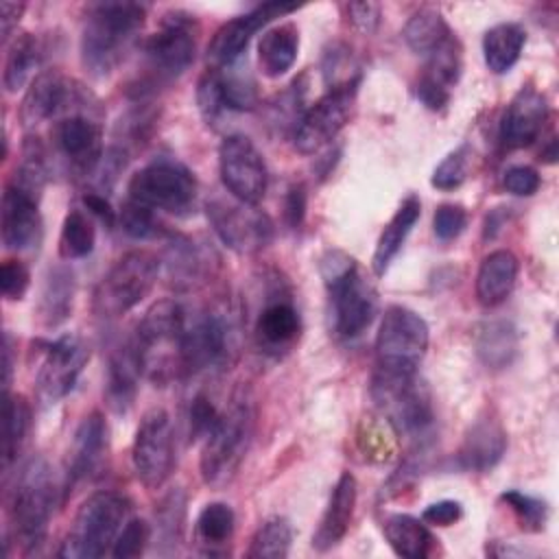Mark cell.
I'll return each mask as SVG.
<instances>
[{
    "label": "cell",
    "mask_w": 559,
    "mask_h": 559,
    "mask_svg": "<svg viewBox=\"0 0 559 559\" xmlns=\"http://www.w3.org/2000/svg\"><path fill=\"white\" fill-rule=\"evenodd\" d=\"M347 17L352 22L354 28H358L360 33H373L380 24V4L376 2H349L345 4Z\"/></svg>",
    "instance_id": "11a10c76"
},
{
    "label": "cell",
    "mask_w": 559,
    "mask_h": 559,
    "mask_svg": "<svg viewBox=\"0 0 559 559\" xmlns=\"http://www.w3.org/2000/svg\"><path fill=\"white\" fill-rule=\"evenodd\" d=\"M131 463L135 478L146 489H159L170 478L177 463L175 430L164 408H151L142 415L131 448Z\"/></svg>",
    "instance_id": "9a60e30c"
},
{
    "label": "cell",
    "mask_w": 559,
    "mask_h": 559,
    "mask_svg": "<svg viewBox=\"0 0 559 559\" xmlns=\"http://www.w3.org/2000/svg\"><path fill=\"white\" fill-rule=\"evenodd\" d=\"M502 186L507 192H511L515 197H533L542 186V177L533 166L518 164V166H509L504 170Z\"/></svg>",
    "instance_id": "f5cc1de1"
},
{
    "label": "cell",
    "mask_w": 559,
    "mask_h": 559,
    "mask_svg": "<svg viewBox=\"0 0 559 559\" xmlns=\"http://www.w3.org/2000/svg\"><path fill=\"white\" fill-rule=\"evenodd\" d=\"M221 411L214 406V402L205 393H197L190 400L188 408V435L192 441L205 439L207 432L214 428Z\"/></svg>",
    "instance_id": "681fc988"
},
{
    "label": "cell",
    "mask_w": 559,
    "mask_h": 559,
    "mask_svg": "<svg viewBox=\"0 0 559 559\" xmlns=\"http://www.w3.org/2000/svg\"><path fill=\"white\" fill-rule=\"evenodd\" d=\"M162 260L146 251L133 249L120 255L94 288V312L100 319H118L133 310L157 284Z\"/></svg>",
    "instance_id": "ba28073f"
},
{
    "label": "cell",
    "mask_w": 559,
    "mask_h": 559,
    "mask_svg": "<svg viewBox=\"0 0 559 559\" xmlns=\"http://www.w3.org/2000/svg\"><path fill=\"white\" fill-rule=\"evenodd\" d=\"M330 304V325L338 338H358L376 319L378 293L358 262L341 251L330 249L319 260Z\"/></svg>",
    "instance_id": "6da1fadb"
},
{
    "label": "cell",
    "mask_w": 559,
    "mask_h": 559,
    "mask_svg": "<svg viewBox=\"0 0 559 559\" xmlns=\"http://www.w3.org/2000/svg\"><path fill=\"white\" fill-rule=\"evenodd\" d=\"M255 430V406L245 389L231 395V402L221 411L214 428L203 439L201 450V478L205 485L221 489L229 485L253 441Z\"/></svg>",
    "instance_id": "277c9868"
},
{
    "label": "cell",
    "mask_w": 559,
    "mask_h": 559,
    "mask_svg": "<svg viewBox=\"0 0 559 559\" xmlns=\"http://www.w3.org/2000/svg\"><path fill=\"white\" fill-rule=\"evenodd\" d=\"M236 349L234 317L223 310H207L186 325L181 338V376H197L223 369Z\"/></svg>",
    "instance_id": "4fadbf2b"
},
{
    "label": "cell",
    "mask_w": 559,
    "mask_h": 559,
    "mask_svg": "<svg viewBox=\"0 0 559 559\" xmlns=\"http://www.w3.org/2000/svg\"><path fill=\"white\" fill-rule=\"evenodd\" d=\"M293 526L286 518L273 515L264 520L251 537L247 557L251 559H284L290 552Z\"/></svg>",
    "instance_id": "b9f144b4"
},
{
    "label": "cell",
    "mask_w": 559,
    "mask_h": 559,
    "mask_svg": "<svg viewBox=\"0 0 559 559\" xmlns=\"http://www.w3.org/2000/svg\"><path fill=\"white\" fill-rule=\"evenodd\" d=\"M507 452V432L491 415L478 417L459 448V465L469 472H489Z\"/></svg>",
    "instance_id": "484cf974"
},
{
    "label": "cell",
    "mask_w": 559,
    "mask_h": 559,
    "mask_svg": "<svg viewBox=\"0 0 559 559\" xmlns=\"http://www.w3.org/2000/svg\"><path fill=\"white\" fill-rule=\"evenodd\" d=\"M463 518V504L459 500H439L424 509L421 520L432 526H452Z\"/></svg>",
    "instance_id": "db71d44e"
},
{
    "label": "cell",
    "mask_w": 559,
    "mask_h": 559,
    "mask_svg": "<svg viewBox=\"0 0 559 559\" xmlns=\"http://www.w3.org/2000/svg\"><path fill=\"white\" fill-rule=\"evenodd\" d=\"M467 227V212L456 203H441L432 216V231L439 240L448 242L463 234Z\"/></svg>",
    "instance_id": "f907efd6"
},
{
    "label": "cell",
    "mask_w": 559,
    "mask_h": 559,
    "mask_svg": "<svg viewBox=\"0 0 559 559\" xmlns=\"http://www.w3.org/2000/svg\"><path fill=\"white\" fill-rule=\"evenodd\" d=\"M430 341L428 323L406 306H389L376 334V369L419 373Z\"/></svg>",
    "instance_id": "8fae6325"
},
{
    "label": "cell",
    "mask_w": 559,
    "mask_h": 559,
    "mask_svg": "<svg viewBox=\"0 0 559 559\" xmlns=\"http://www.w3.org/2000/svg\"><path fill=\"white\" fill-rule=\"evenodd\" d=\"M118 223H120L122 231L135 240H151V238H157L164 234V227L157 221L155 212L146 205L131 201V199H127V203L120 207Z\"/></svg>",
    "instance_id": "bcb514c9"
},
{
    "label": "cell",
    "mask_w": 559,
    "mask_h": 559,
    "mask_svg": "<svg viewBox=\"0 0 559 559\" xmlns=\"http://www.w3.org/2000/svg\"><path fill=\"white\" fill-rule=\"evenodd\" d=\"M146 7L138 2H96L81 28V61L94 76L111 74L144 26Z\"/></svg>",
    "instance_id": "7a4b0ae2"
},
{
    "label": "cell",
    "mask_w": 559,
    "mask_h": 559,
    "mask_svg": "<svg viewBox=\"0 0 559 559\" xmlns=\"http://www.w3.org/2000/svg\"><path fill=\"white\" fill-rule=\"evenodd\" d=\"M463 70L461 44L452 35L435 52L428 55V63L415 83L417 100L430 111H439L450 103L452 87L459 83Z\"/></svg>",
    "instance_id": "603a6c76"
},
{
    "label": "cell",
    "mask_w": 559,
    "mask_h": 559,
    "mask_svg": "<svg viewBox=\"0 0 559 559\" xmlns=\"http://www.w3.org/2000/svg\"><path fill=\"white\" fill-rule=\"evenodd\" d=\"M140 376H142V369L135 356L133 341L127 338L122 345L114 347L107 358L105 397L116 413H127L133 406Z\"/></svg>",
    "instance_id": "f1b7e54d"
},
{
    "label": "cell",
    "mask_w": 559,
    "mask_h": 559,
    "mask_svg": "<svg viewBox=\"0 0 559 559\" xmlns=\"http://www.w3.org/2000/svg\"><path fill=\"white\" fill-rule=\"evenodd\" d=\"M199 44V20L197 15L175 9L168 11L159 28L144 41L142 52L146 61L144 81L148 87H157L162 83H170L179 79L197 57Z\"/></svg>",
    "instance_id": "9c48e42d"
},
{
    "label": "cell",
    "mask_w": 559,
    "mask_h": 559,
    "mask_svg": "<svg viewBox=\"0 0 559 559\" xmlns=\"http://www.w3.org/2000/svg\"><path fill=\"white\" fill-rule=\"evenodd\" d=\"M454 33L450 31L443 15L435 9H419L408 17V22L402 28V37L406 46L415 55L428 57L435 52L443 41H448Z\"/></svg>",
    "instance_id": "f35d334b"
},
{
    "label": "cell",
    "mask_w": 559,
    "mask_h": 559,
    "mask_svg": "<svg viewBox=\"0 0 559 559\" xmlns=\"http://www.w3.org/2000/svg\"><path fill=\"white\" fill-rule=\"evenodd\" d=\"M24 9H26L24 2H2V17H0L2 44H7L13 37V31L17 28V22H20Z\"/></svg>",
    "instance_id": "680465c9"
},
{
    "label": "cell",
    "mask_w": 559,
    "mask_h": 559,
    "mask_svg": "<svg viewBox=\"0 0 559 559\" xmlns=\"http://www.w3.org/2000/svg\"><path fill=\"white\" fill-rule=\"evenodd\" d=\"M31 286V273L28 266L22 260H4L0 269V290L7 301H20L24 299L26 290Z\"/></svg>",
    "instance_id": "816d5d0a"
},
{
    "label": "cell",
    "mask_w": 559,
    "mask_h": 559,
    "mask_svg": "<svg viewBox=\"0 0 559 559\" xmlns=\"http://www.w3.org/2000/svg\"><path fill=\"white\" fill-rule=\"evenodd\" d=\"M297 52H299V28L293 22L277 24L264 31V35L260 37V44H258L260 70L269 79H277L293 68V63L297 61Z\"/></svg>",
    "instance_id": "836d02e7"
},
{
    "label": "cell",
    "mask_w": 559,
    "mask_h": 559,
    "mask_svg": "<svg viewBox=\"0 0 559 559\" xmlns=\"http://www.w3.org/2000/svg\"><path fill=\"white\" fill-rule=\"evenodd\" d=\"M207 221L221 242L236 253H255L273 240V221L258 205L214 197L205 205Z\"/></svg>",
    "instance_id": "2e32d148"
},
{
    "label": "cell",
    "mask_w": 559,
    "mask_h": 559,
    "mask_svg": "<svg viewBox=\"0 0 559 559\" xmlns=\"http://www.w3.org/2000/svg\"><path fill=\"white\" fill-rule=\"evenodd\" d=\"M382 533L397 557L404 559H424L435 548V535L426 528L424 522L408 513H393L384 520Z\"/></svg>",
    "instance_id": "e575fe53"
},
{
    "label": "cell",
    "mask_w": 559,
    "mask_h": 559,
    "mask_svg": "<svg viewBox=\"0 0 559 559\" xmlns=\"http://www.w3.org/2000/svg\"><path fill=\"white\" fill-rule=\"evenodd\" d=\"M96 227L81 210H70L59 234V255L63 260H81L94 251Z\"/></svg>",
    "instance_id": "7bdbcfd3"
},
{
    "label": "cell",
    "mask_w": 559,
    "mask_h": 559,
    "mask_svg": "<svg viewBox=\"0 0 559 559\" xmlns=\"http://www.w3.org/2000/svg\"><path fill=\"white\" fill-rule=\"evenodd\" d=\"M96 105V96L83 83L66 76L61 70H44L31 81L20 103V122L26 129H35L41 122L59 120L74 111L100 114Z\"/></svg>",
    "instance_id": "7c38bea8"
},
{
    "label": "cell",
    "mask_w": 559,
    "mask_h": 559,
    "mask_svg": "<svg viewBox=\"0 0 559 559\" xmlns=\"http://www.w3.org/2000/svg\"><path fill=\"white\" fill-rule=\"evenodd\" d=\"M253 332H255V341H258L260 349H264L266 354L280 356L282 352H286L295 345V341L301 332L299 312L286 299L271 301L260 310Z\"/></svg>",
    "instance_id": "83f0119b"
},
{
    "label": "cell",
    "mask_w": 559,
    "mask_h": 559,
    "mask_svg": "<svg viewBox=\"0 0 559 559\" xmlns=\"http://www.w3.org/2000/svg\"><path fill=\"white\" fill-rule=\"evenodd\" d=\"M83 205L87 207L90 214H94L96 218H100L105 225H114L116 218H118V214H116V210L111 207V203L107 201V197L100 194L98 190L85 192V194H83Z\"/></svg>",
    "instance_id": "6f0895ef"
},
{
    "label": "cell",
    "mask_w": 559,
    "mask_h": 559,
    "mask_svg": "<svg viewBox=\"0 0 559 559\" xmlns=\"http://www.w3.org/2000/svg\"><path fill=\"white\" fill-rule=\"evenodd\" d=\"M358 85L360 76L341 81L301 114L293 129V144L299 153L312 155L321 151L345 129L356 105Z\"/></svg>",
    "instance_id": "5bb4252c"
},
{
    "label": "cell",
    "mask_w": 559,
    "mask_h": 559,
    "mask_svg": "<svg viewBox=\"0 0 559 559\" xmlns=\"http://www.w3.org/2000/svg\"><path fill=\"white\" fill-rule=\"evenodd\" d=\"M129 511L131 502L118 491H96L87 496L59 546V557L98 559L111 552L118 533L129 520Z\"/></svg>",
    "instance_id": "8992f818"
},
{
    "label": "cell",
    "mask_w": 559,
    "mask_h": 559,
    "mask_svg": "<svg viewBox=\"0 0 559 559\" xmlns=\"http://www.w3.org/2000/svg\"><path fill=\"white\" fill-rule=\"evenodd\" d=\"M548 118V103L535 87H522L507 105L500 120V142L504 148L531 146Z\"/></svg>",
    "instance_id": "d4e9b609"
},
{
    "label": "cell",
    "mask_w": 559,
    "mask_h": 559,
    "mask_svg": "<svg viewBox=\"0 0 559 559\" xmlns=\"http://www.w3.org/2000/svg\"><path fill=\"white\" fill-rule=\"evenodd\" d=\"M518 258L509 249H496L483 258L476 275V297L485 308L500 306L518 280Z\"/></svg>",
    "instance_id": "4dcf8cb0"
},
{
    "label": "cell",
    "mask_w": 559,
    "mask_h": 559,
    "mask_svg": "<svg viewBox=\"0 0 559 559\" xmlns=\"http://www.w3.org/2000/svg\"><path fill=\"white\" fill-rule=\"evenodd\" d=\"M218 173L229 197L258 205L269 186V173L258 146L242 133L225 135L218 146Z\"/></svg>",
    "instance_id": "ac0fdd59"
},
{
    "label": "cell",
    "mask_w": 559,
    "mask_h": 559,
    "mask_svg": "<svg viewBox=\"0 0 559 559\" xmlns=\"http://www.w3.org/2000/svg\"><path fill=\"white\" fill-rule=\"evenodd\" d=\"M500 500L515 513V518H518L522 528L533 531V533L544 531V526L548 522V504H546V500L528 496V493H522L518 489L502 491Z\"/></svg>",
    "instance_id": "f6af8a7d"
},
{
    "label": "cell",
    "mask_w": 559,
    "mask_h": 559,
    "mask_svg": "<svg viewBox=\"0 0 559 559\" xmlns=\"http://www.w3.org/2000/svg\"><path fill=\"white\" fill-rule=\"evenodd\" d=\"M186 310L175 299L155 301L140 319L131 341L142 376L164 386L181 376V338Z\"/></svg>",
    "instance_id": "5b68a950"
},
{
    "label": "cell",
    "mask_w": 559,
    "mask_h": 559,
    "mask_svg": "<svg viewBox=\"0 0 559 559\" xmlns=\"http://www.w3.org/2000/svg\"><path fill=\"white\" fill-rule=\"evenodd\" d=\"M74 293H76V280L72 269L66 264L50 266L39 290V301H37L39 321L46 328H55L63 323L72 314Z\"/></svg>",
    "instance_id": "d6a6232c"
},
{
    "label": "cell",
    "mask_w": 559,
    "mask_h": 559,
    "mask_svg": "<svg viewBox=\"0 0 559 559\" xmlns=\"http://www.w3.org/2000/svg\"><path fill=\"white\" fill-rule=\"evenodd\" d=\"M2 367H4V393H9V384H11V376H13V338L9 332H4V341H2Z\"/></svg>",
    "instance_id": "91938a15"
},
{
    "label": "cell",
    "mask_w": 559,
    "mask_h": 559,
    "mask_svg": "<svg viewBox=\"0 0 559 559\" xmlns=\"http://www.w3.org/2000/svg\"><path fill=\"white\" fill-rule=\"evenodd\" d=\"M467 170H469V148L463 144V146L454 148L452 153H448L437 164V168L432 170L430 183H432V188L443 190V192L456 190L467 179Z\"/></svg>",
    "instance_id": "7dc6e473"
},
{
    "label": "cell",
    "mask_w": 559,
    "mask_h": 559,
    "mask_svg": "<svg viewBox=\"0 0 559 559\" xmlns=\"http://www.w3.org/2000/svg\"><path fill=\"white\" fill-rule=\"evenodd\" d=\"M87 360L90 347L79 334H63L48 343L35 380L39 402L50 406L63 400L74 389Z\"/></svg>",
    "instance_id": "ffe728a7"
},
{
    "label": "cell",
    "mask_w": 559,
    "mask_h": 559,
    "mask_svg": "<svg viewBox=\"0 0 559 559\" xmlns=\"http://www.w3.org/2000/svg\"><path fill=\"white\" fill-rule=\"evenodd\" d=\"M306 216V188L301 183H295L288 188L284 199V218L286 225L297 229Z\"/></svg>",
    "instance_id": "9f6ffc18"
},
{
    "label": "cell",
    "mask_w": 559,
    "mask_h": 559,
    "mask_svg": "<svg viewBox=\"0 0 559 559\" xmlns=\"http://www.w3.org/2000/svg\"><path fill=\"white\" fill-rule=\"evenodd\" d=\"M148 544H151L148 522L142 518H129L111 546V557L116 559L140 557Z\"/></svg>",
    "instance_id": "c3c4849f"
},
{
    "label": "cell",
    "mask_w": 559,
    "mask_h": 559,
    "mask_svg": "<svg viewBox=\"0 0 559 559\" xmlns=\"http://www.w3.org/2000/svg\"><path fill=\"white\" fill-rule=\"evenodd\" d=\"M234 528H236V515L231 507L225 502L205 504L194 524L197 542L207 548L205 550L207 555L214 552V548L225 546L234 537Z\"/></svg>",
    "instance_id": "60d3db41"
},
{
    "label": "cell",
    "mask_w": 559,
    "mask_h": 559,
    "mask_svg": "<svg viewBox=\"0 0 559 559\" xmlns=\"http://www.w3.org/2000/svg\"><path fill=\"white\" fill-rule=\"evenodd\" d=\"M31 426V408L22 395L4 393V474H9Z\"/></svg>",
    "instance_id": "ee69618b"
},
{
    "label": "cell",
    "mask_w": 559,
    "mask_h": 559,
    "mask_svg": "<svg viewBox=\"0 0 559 559\" xmlns=\"http://www.w3.org/2000/svg\"><path fill=\"white\" fill-rule=\"evenodd\" d=\"M129 199L151 207L153 212H168V214H190L197 194L199 181L194 173L170 157H157L142 166L127 186Z\"/></svg>",
    "instance_id": "30bf717a"
},
{
    "label": "cell",
    "mask_w": 559,
    "mask_h": 559,
    "mask_svg": "<svg viewBox=\"0 0 559 559\" xmlns=\"http://www.w3.org/2000/svg\"><path fill=\"white\" fill-rule=\"evenodd\" d=\"M524 44H526V33L520 24L502 22L491 26L483 37L485 66L493 74L509 72L518 63Z\"/></svg>",
    "instance_id": "8d00e7d4"
},
{
    "label": "cell",
    "mask_w": 559,
    "mask_h": 559,
    "mask_svg": "<svg viewBox=\"0 0 559 559\" xmlns=\"http://www.w3.org/2000/svg\"><path fill=\"white\" fill-rule=\"evenodd\" d=\"M186 531V493L181 489L168 491L155 509V544L162 555H170L183 539Z\"/></svg>",
    "instance_id": "ab89813d"
},
{
    "label": "cell",
    "mask_w": 559,
    "mask_h": 559,
    "mask_svg": "<svg viewBox=\"0 0 559 559\" xmlns=\"http://www.w3.org/2000/svg\"><path fill=\"white\" fill-rule=\"evenodd\" d=\"M41 55H44V46L37 35L20 33L13 37L7 50L4 72H2V83L7 92H17L26 85L31 74L37 70Z\"/></svg>",
    "instance_id": "74e56055"
},
{
    "label": "cell",
    "mask_w": 559,
    "mask_h": 559,
    "mask_svg": "<svg viewBox=\"0 0 559 559\" xmlns=\"http://www.w3.org/2000/svg\"><path fill=\"white\" fill-rule=\"evenodd\" d=\"M107 452H109L107 419L100 411H92L81 419V424L74 432L63 491L68 493L79 483L92 478L100 469Z\"/></svg>",
    "instance_id": "cb8c5ba5"
},
{
    "label": "cell",
    "mask_w": 559,
    "mask_h": 559,
    "mask_svg": "<svg viewBox=\"0 0 559 559\" xmlns=\"http://www.w3.org/2000/svg\"><path fill=\"white\" fill-rule=\"evenodd\" d=\"M210 258H212V253L205 247L197 245L192 238L175 236L168 242L164 262H166L170 282L179 290H188V288H194V286L207 282V275H212Z\"/></svg>",
    "instance_id": "f546056e"
},
{
    "label": "cell",
    "mask_w": 559,
    "mask_h": 559,
    "mask_svg": "<svg viewBox=\"0 0 559 559\" xmlns=\"http://www.w3.org/2000/svg\"><path fill=\"white\" fill-rule=\"evenodd\" d=\"M356 498H358V483L349 472H343L330 493L328 507L312 535V548H317L319 552H325L347 535L354 518V509H356Z\"/></svg>",
    "instance_id": "4316f807"
},
{
    "label": "cell",
    "mask_w": 559,
    "mask_h": 559,
    "mask_svg": "<svg viewBox=\"0 0 559 559\" xmlns=\"http://www.w3.org/2000/svg\"><path fill=\"white\" fill-rule=\"evenodd\" d=\"M371 397L395 435L419 441L432 428L430 395L417 373L376 369L371 376Z\"/></svg>",
    "instance_id": "52a82bcc"
},
{
    "label": "cell",
    "mask_w": 559,
    "mask_h": 559,
    "mask_svg": "<svg viewBox=\"0 0 559 559\" xmlns=\"http://www.w3.org/2000/svg\"><path fill=\"white\" fill-rule=\"evenodd\" d=\"M52 151L61 157L68 170L76 177L92 179L103 155V124L96 111H74L55 120Z\"/></svg>",
    "instance_id": "e0dca14e"
},
{
    "label": "cell",
    "mask_w": 559,
    "mask_h": 559,
    "mask_svg": "<svg viewBox=\"0 0 559 559\" xmlns=\"http://www.w3.org/2000/svg\"><path fill=\"white\" fill-rule=\"evenodd\" d=\"M297 9H299L297 4H286V2H264L234 20L221 24L207 46V59L214 63V68L234 66L245 55L251 37L260 28H264L275 17L288 15Z\"/></svg>",
    "instance_id": "44dd1931"
},
{
    "label": "cell",
    "mask_w": 559,
    "mask_h": 559,
    "mask_svg": "<svg viewBox=\"0 0 559 559\" xmlns=\"http://www.w3.org/2000/svg\"><path fill=\"white\" fill-rule=\"evenodd\" d=\"M474 347L483 365L504 369L518 354V330L504 319L483 321L474 332Z\"/></svg>",
    "instance_id": "d590c367"
},
{
    "label": "cell",
    "mask_w": 559,
    "mask_h": 559,
    "mask_svg": "<svg viewBox=\"0 0 559 559\" xmlns=\"http://www.w3.org/2000/svg\"><path fill=\"white\" fill-rule=\"evenodd\" d=\"M421 216V201L415 194H408L400 207L395 210V214L391 216V221L384 225L373 258H371V269L373 273L380 277L389 271L391 262L395 260V255L400 253V249L404 247L408 234L413 231V227L417 225Z\"/></svg>",
    "instance_id": "1f68e13d"
},
{
    "label": "cell",
    "mask_w": 559,
    "mask_h": 559,
    "mask_svg": "<svg viewBox=\"0 0 559 559\" xmlns=\"http://www.w3.org/2000/svg\"><path fill=\"white\" fill-rule=\"evenodd\" d=\"M197 105L207 127H218L229 114L251 111L258 105L255 81L247 72L207 68L197 83Z\"/></svg>",
    "instance_id": "d6986e66"
},
{
    "label": "cell",
    "mask_w": 559,
    "mask_h": 559,
    "mask_svg": "<svg viewBox=\"0 0 559 559\" xmlns=\"http://www.w3.org/2000/svg\"><path fill=\"white\" fill-rule=\"evenodd\" d=\"M59 491L52 467L44 456H31L17 469L7 493V509L13 539L24 552H33L44 544L59 504Z\"/></svg>",
    "instance_id": "3957f363"
},
{
    "label": "cell",
    "mask_w": 559,
    "mask_h": 559,
    "mask_svg": "<svg viewBox=\"0 0 559 559\" xmlns=\"http://www.w3.org/2000/svg\"><path fill=\"white\" fill-rule=\"evenodd\" d=\"M2 245L9 251H33L44 236L39 199L7 183L0 203Z\"/></svg>",
    "instance_id": "7402d4cb"
}]
</instances>
